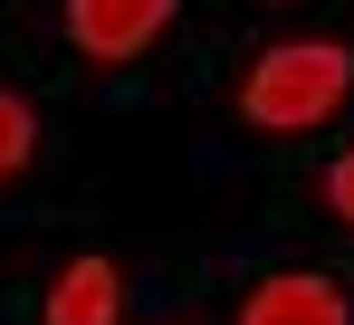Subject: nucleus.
I'll return each instance as SVG.
<instances>
[{"instance_id":"39448f33","label":"nucleus","mask_w":354,"mask_h":325,"mask_svg":"<svg viewBox=\"0 0 354 325\" xmlns=\"http://www.w3.org/2000/svg\"><path fill=\"white\" fill-rule=\"evenodd\" d=\"M29 144H39V124H29V106H19V96H0V182H10V172L29 162Z\"/></svg>"},{"instance_id":"f257e3e1","label":"nucleus","mask_w":354,"mask_h":325,"mask_svg":"<svg viewBox=\"0 0 354 325\" xmlns=\"http://www.w3.org/2000/svg\"><path fill=\"white\" fill-rule=\"evenodd\" d=\"M354 86V57L335 48V39H288V48H268L259 67H249V124H278V134H297V124H326V115L345 106Z\"/></svg>"},{"instance_id":"20e7f679","label":"nucleus","mask_w":354,"mask_h":325,"mask_svg":"<svg viewBox=\"0 0 354 325\" xmlns=\"http://www.w3.org/2000/svg\"><path fill=\"white\" fill-rule=\"evenodd\" d=\"M115 306H124L115 268H106V259H77V268L58 277V297H48V325H115Z\"/></svg>"},{"instance_id":"7ed1b4c3","label":"nucleus","mask_w":354,"mask_h":325,"mask_svg":"<svg viewBox=\"0 0 354 325\" xmlns=\"http://www.w3.org/2000/svg\"><path fill=\"white\" fill-rule=\"evenodd\" d=\"M239 325H345V287L335 277H268Z\"/></svg>"},{"instance_id":"423d86ee","label":"nucleus","mask_w":354,"mask_h":325,"mask_svg":"<svg viewBox=\"0 0 354 325\" xmlns=\"http://www.w3.org/2000/svg\"><path fill=\"white\" fill-rule=\"evenodd\" d=\"M326 201H335V211H345V220H354V154H345V162H335V172H326Z\"/></svg>"},{"instance_id":"f03ea898","label":"nucleus","mask_w":354,"mask_h":325,"mask_svg":"<svg viewBox=\"0 0 354 325\" xmlns=\"http://www.w3.org/2000/svg\"><path fill=\"white\" fill-rule=\"evenodd\" d=\"M163 19H173V0H67V29H77V48L96 67H124Z\"/></svg>"}]
</instances>
